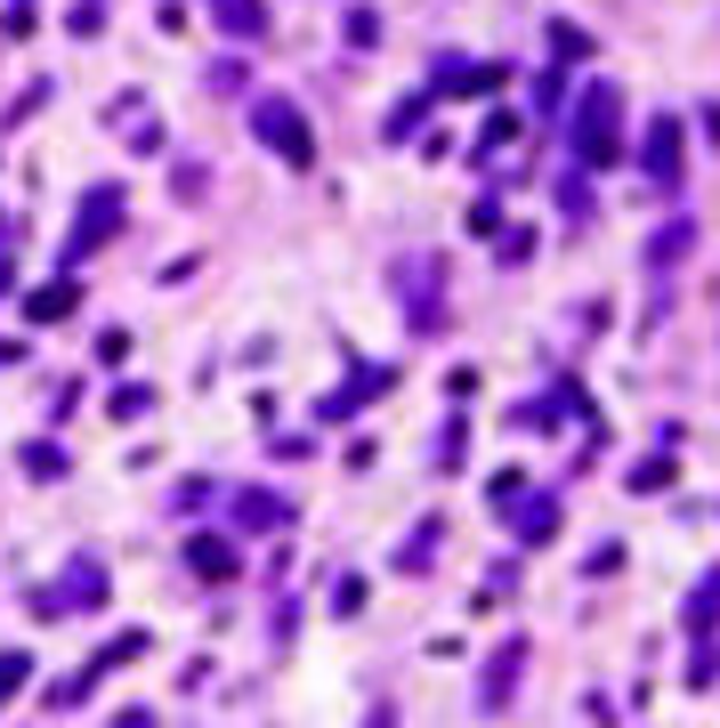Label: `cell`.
Segmentation results:
<instances>
[{
	"mask_svg": "<svg viewBox=\"0 0 720 728\" xmlns=\"http://www.w3.org/2000/svg\"><path fill=\"white\" fill-rule=\"evenodd\" d=\"M373 728H397V720H388V704H381V713H373Z\"/></svg>",
	"mask_w": 720,
	"mask_h": 728,
	"instance_id": "cell-4",
	"label": "cell"
},
{
	"mask_svg": "<svg viewBox=\"0 0 720 728\" xmlns=\"http://www.w3.org/2000/svg\"><path fill=\"white\" fill-rule=\"evenodd\" d=\"M114 728H154V713H121Z\"/></svg>",
	"mask_w": 720,
	"mask_h": 728,
	"instance_id": "cell-3",
	"label": "cell"
},
{
	"mask_svg": "<svg viewBox=\"0 0 720 728\" xmlns=\"http://www.w3.org/2000/svg\"><path fill=\"white\" fill-rule=\"evenodd\" d=\"M519 663H526V639H510V648L493 656V672H486V713H502V696H510V680H519Z\"/></svg>",
	"mask_w": 720,
	"mask_h": 728,
	"instance_id": "cell-1",
	"label": "cell"
},
{
	"mask_svg": "<svg viewBox=\"0 0 720 728\" xmlns=\"http://www.w3.org/2000/svg\"><path fill=\"white\" fill-rule=\"evenodd\" d=\"M25 672H33L25 656H0V696H9V689H25Z\"/></svg>",
	"mask_w": 720,
	"mask_h": 728,
	"instance_id": "cell-2",
	"label": "cell"
}]
</instances>
